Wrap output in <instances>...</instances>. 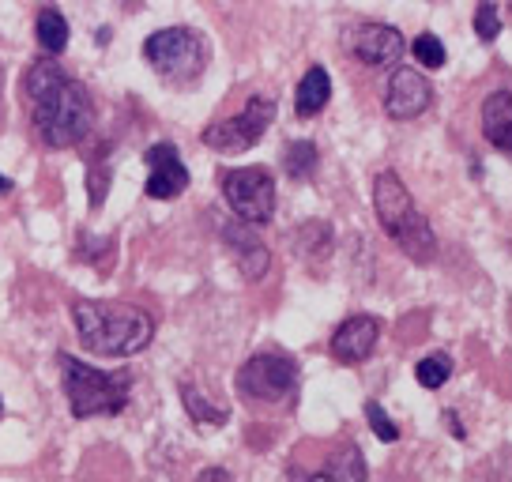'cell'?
<instances>
[{
    "mask_svg": "<svg viewBox=\"0 0 512 482\" xmlns=\"http://www.w3.org/2000/svg\"><path fill=\"white\" fill-rule=\"evenodd\" d=\"M0 87H4V68H0Z\"/></svg>",
    "mask_w": 512,
    "mask_h": 482,
    "instance_id": "83f0119b",
    "label": "cell"
},
{
    "mask_svg": "<svg viewBox=\"0 0 512 482\" xmlns=\"http://www.w3.org/2000/svg\"><path fill=\"white\" fill-rule=\"evenodd\" d=\"M223 238L226 245H230V253H234V260H238L241 275L249 279V283H256V279H264V272H268V264H272V257H268V245L256 238L253 226L245 223H230L223 226Z\"/></svg>",
    "mask_w": 512,
    "mask_h": 482,
    "instance_id": "5bb4252c",
    "label": "cell"
},
{
    "mask_svg": "<svg viewBox=\"0 0 512 482\" xmlns=\"http://www.w3.org/2000/svg\"><path fill=\"white\" fill-rule=\"evenodd\" d=\"M347 49H351L354 57L369 68H388L396 65L403 57V34L396 27H388V23H358L351 34H347Z\"/></svg>",
    "mask_w": 512,
    "mask_h": 482,
    "instance_id": "8fae6325",
    "label": "cell"
},
{
    "mask_svg": "<svg viewBox=\"0 0 512 482\" xmlns=\"http://www.w3.org/2000/svg\"><path fill=\"white\" fill-rule=\"evenodd\" d=\"M373 208H377V223L384 226V234L415 264H430L437 257V238H433L430 223L418 211L415 196L407 193L396 170H381L373 177Z\"/></svg>",
    "mask_w": 512,
    "mask_h": 482,
    "instance_id": "3957f363",
    "label": "cell"
},
{
    "mask_svg": "<svg viewBox=\"0 0 512 482\" xmlns=\"http://www.w3.org/2000/svg\"><path fill=\"white\" fill-rule=\"evenodd\" d=\"M72 321L80 336L83 351L102 354V358H128L140 354L155 339V317L128 302H95L80 298L72 302Z\"/></svg>",
    "mask_w": 512,
    "mask_h": 482,
    "instance_id": "7a4b0ae2",
    "label": "cell"
},
{
    "mask_svg": "<svg viewBox=\"0 0 512 482\" xmlns=\"http://www.w3.org/2000/svg\"><path fill=\"white\" fill-rule=\"evenodd\" d=\"M223 196L230 211L238 215L245 226H264L275 215V181L264 166H241V170H226L223 177Z\"/></svg>",
    "mask_w": 512,
    "mask_h": 482,
    "instance_id": "52a82bcc",
    "label": "cell"
},
{
    "mask_svg": "<svg viewBox=\"0 0 512 482\" xmlns=\"http://www.w3.org/2000/svg\"><path fill=\"white\" fill-rule=\"evenodd\" d=\"M144 159H147L144 193L151 200H177V196L189 189V170H185V162H181L174 144H155Z\"/></svg>",
    "mask_w": 512,
    "mask_h": 482,
    "instance_id": "7c38bea8",
    "label": "cell"
},
{
    "mask_svg": "<svg viewBox=\"0 0 512 482\" xmlns=\"http://www.w3.org/2000/svg\"><path fill=\"white\" fill-rule=\"evenodd\" d=\"M445 422H448V430H452V437H460V441H464L467 430L460 426V415H456V411H445Z\"/></svg>",
    "mask_w": 512,
    "mask_h": 482,
    "instance_id": "484cf974",
    "label": "cell"
},
{
    "mask_svg": "<svg viewBox=\"0 0 512 482\" xmlns=\"http://www.w3.org/2000/svg\"><path fill=\"white\" fill-rule=\"evenodd\" d=\"M415 377L422 388H441L452 377V358L448 354H430L415 366Z\"/></svg>",
    "mask_w": 512,
    "mask_h": 482,
    "instance_id": "ffe728a7",
    "label": "cell"
},
{
    "mask_svg": "<svg viewBox=\"0 0 512 482\" xmlns=\"http://www.w3.org/2000/svg\"><path fill=\"white\" fill-rule=\"evenodd\" d=\"M196 482H234V479L226 475L223 467H204V471L196 475Z\"/></svg>",
    "mask_w": 512,
    "mask_h": 482,
    "instance_id": "d4e9b609",
    "label": "cell"
},
{
    "mask_svg": "<svg viewBox=\"0 0 512 482\" xmlns=\"http://www.w3.org/2000/svg\"><path fill=\"white\" fill-rule=\"evenodd\" d=\"M377 339H381V321L369 317V313H354L332 332V354L347 366H358L373 354Z\"/></svg>",
    "mask_w": 512,
    "mask_h": 482,
    "instance_id": "4fadbf2b",
    "label": "cell"
},
{
    "mask_svg": "<svg viewBox=\"0 0 512 482\" xmlns=\"http://www.w3.org/2000/svg\"><path fill=\"white\" fill-rule=\"evenodd\" d=\"M290 482H366V456L354 441L302 445L287 467Z\"/></svg>",
    "mask_w": 512,
    "mask_h": 482,
    "instance_id": "8992f818",
    "label": "cell"
},
{
    "mask_svg": "<svg viewBox=\"0 0 512 482\" xmlns=\"http://www.w3.org/2000/svg\"><path fill=\"white\" fill-rule=\"evenodd\" d=\"M475 31H479L482 42H494L497 34H501V16H497V4L482 0L479 8H475Z\"/></svg>",
    "mask_w": 512,
    "mask_h": 482,
    "instance_id": "603a6c76",
    "label": "cell"
},
{
    "mask_svg": "<svg viewBox=\"0 0 512 482\" xmlns=\"http://www.w3.org/2000/svg\"><path fill=\"white\" fill-rule=\"evenodd\" d=\"M411 53H415V61L422 68H445L448 61V53L437 34H418L415 42H411Z\"/></svg>",
    "mask_w": 512,
    "mask_h": 482,
    "instance_id": "44dd1931",
    "label": "cell"
},
{
    "mask_svg": "<svg viewBox=\"0 0 512 482\" xmlns=\"http://www.w3.org/2000/svg\"><path fill=\"white\" fill-rule=\"evenodd\" d=\"M23 95L31 102L34 136L46 147H76L95 125V102L80 80H72L57 61H34L23 76Z\"/></svg>",
    "mask_w": 512,
    "mask_h": 482,
    "instance_id": "6da1fadb",
    "label": "cell"
},
{
    "mask_svg": "<svg viewBox=\"0 0 512 482\" xmlns=\"http://www.w3.org/2000/svg\"><path fill=\"white\" fill-rule=\"evenodd\" d=\"M433 102V87L430 80L418 72V68H392L388 76V87H384V113L392 121H415L430 110Z\"/></svg>",
    "mask_w": 512,
    "mask_h": 482,
    "instance_id": "30bf717a",
    "label": "cell"
},
{
    "mask_svg": "<svg viewBox=\"0 0 512 482\" xmlns=\"http://www.w3.org/2000/svg\"><path fill=\"white\" fill-rule=\"evenodd\" d=\"M482 136L512 159V91H490L482 102Z\"/></svg>",
    "mask_w": 512,
    "mask_h": 482,
    "instance_id": "9a60e30c",
    "label": "cell"
},
{
    "mask_svg": "<svg viewBox=\"0 0 512 482\" xmlns=\"http://www.w3.org/2000/svg\"><path fill=\"white\" fill-rule=\"evenodd\" d=\"M106 181H110V174H106L102 166H95V170H91V204H102V200H106Z\"/></svg>",
    "mask_w": 512,
    "mask_h": 482,
    "instance_id": "cb8c5ba5",
    "label": "cell"
},
{
    "mask_svg": "<svg viewBox=\"0 0 512 482\" xmlns=\"http://www.w3.org/2000/svg\"><path fill=\"white\" fill-rule=\"evenodd\" d=\"M61 362V385L68 396V407L76 418H95V415H121L132 396V377L125 370H95L80 362L76 354H57Z\"/></svg>",
    "mask_w": 512,
    "mask_h": 482,
    "instance_id": "277c9868",
    "label": "cell"
},
{
    "mask_svg": "<svg viewBox=\"0 0 512 482\" xmlns=\"http://www.w3.org/2000/svg\"><path fill=\"white\" fill-rule=\"evenodd\" d=\"M144 61L166 83L189 87L208 68V42L192 27H162V31H155L144 42Z\"/></svg>",
    "mask_w": 512,
    "mask_h": 482,
    "instance_id": "5b68a950",
    "label": "cell"
},
{
    "mask_svg": "<svg viewBox=\"0 0 512 482\" xmlns=\"http://www.w3.org/2000/svg\"><path fill=\"white\" fill-rule=\"evenodd\" d=\"M317 166H320L317 144H309V140H294V144H287V151H283V170H287V177H294V181H309V177L317 174Z\"/></svg>",
    "mask_w": 512,
    "mask_h": 482,
    "instance_id": "ac0fdd59",
    "label": "cell"
},
{
    "mask_svg": "<svg viewBox=\"0 0 512 482\" xmlns=\"http://www.w3.org/2000/svg\"><path fill=\"white\" fill-rule=\"evenodd\" d=\"M366 418H369V430L377 434V441H384V445H392V441H400V426L392 422V418L384 415V407L377 400L366 403Z\"/></svg>",
    "mask_w": 512,
    "mask_h": 482,
    "instance_id": "7402d4cb",
    "label": "cell"
},
{
    "mask_svg": "<svg viewBox=\"0 0 512 482\" xmlns=\"http://www.w3.org/2000/svg\"><path fill=\"white\" fill-rule=\"evenodd\" d=\"M298 388V362L287 354H253L238 370V392L256 403H283Z\"/></svg>",
    "mask_w": 512,
    "mask_h": 482,
    "instance_id": "9c48e42d",
    "label": "cell"
},
{
    "mask_svg": "<svg viewBox=\"0 0 512 482\" xmlns=\"http://www.w3.org/2000/svg\"><path fill=\"white\" fill-rule=\"evenodd\" d=\"M8 189H12V181H8V177H4V174H0V196H4V193H8Z\"/></svg>",
    "mask_w": 512,
    "mask_h": 482,
    "instance_id": "4316f807",
    "label": "cell"
},
{
    "mask_svg": "<svg viewBox=\"0 0 512 482\" xmlns=\"http://www.w3.org/2000/svg\"><path fill=\"white\" fill-rule=\"evenodd\" d=\"M34 31H38V46L46 49L49 57L64 53V46H68V19H64L57 8H42Z\"/></svg>",
    "mask_w": 512,
    "mask_h": 482,
    "instance_id": "e0dca14e",
    "label": "cell"
},
{
    "mask_svg": "<svg viewBox=\"0 0 512 482\" xmlns=\"http://www.w3.org/2000/svg\"><path fill=\"white\" fill-rule=\"evenodd\" d=\"M0 415H4V400H0Z\"/></svg>",
    "mask_w": 512,
    "mask_h": 482,
    "instance_id": "f1b7e54d",
    "label": "cell"
},
{
    "mask_svg": "<svg viewBox=\"0 0 512 482\" xmlns=\"http://www.w3.org/2000/svg\"><path fill=\"white\" fill-rule=\"evenodd\" d=\"M181 403H185V411H189L200 426H223V422H226L223 407H211V403L204 400V396H200L192 385H181Z\"/></svg>",
    "mask_w": 512,
    "mask_h": 482,
    "instance_id": "d6986e66",
    "label": "cell"
},
{
    "mask_svg": "<svg viewBox=\"0 0 512 482\" xmlns=\"http://www.w3.org/2000/svg\"><path fill=\"white\" fill-rule=\"evenodd\" d=\"M272 121H275V98L253 95L238 117H226V121L208 125L200 140L211 151H219V155H241V151H249L264 132L272 129Z\"/></svg>",
    "mask_w": 512,
    "mask_h": 482,
    "instance_id": "ba28073f",
    "label": "cell"
},
{
    "mask_svg": "<svg viewBox=\"0 0 512 482\" xmlns=\"http://www.w3.org/2000/svg\"><path fill=\"white\" fill-rule=\"evenodd\" d=\"M328 98H332V80H328L324 68L313 65L302 76L298 91H294V110H298V117H317L328 106Z\"/></svg>",
    "mask_w": 512,
    "mask_h": 482,
    "instance_id": "2e32d148",
    "label": "cell"
}]
</instances>
